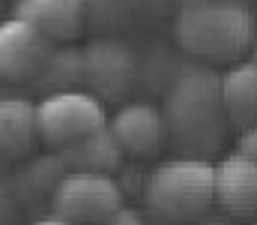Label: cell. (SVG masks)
Listing matches in <instances>:
<instances>
[{
    "label": "cell",
    "mask_w": 257,
    "mask_h": 225,
    "mask_svg": "<svg viewBox=\"0 0 257 225\" xmlns=\"http://www.w3.org/2000/svg\"><path fill=\"white\" fill-rule=\"evenodd\" d=\"M257 21L239 0H194L174 21L177 45L209 63H236L248 54Z\"/></svg>",
    "instance_id": "obj_1"
},
{
    "label": "cell",
    "mask_w": 257,
    "mask_h": 225,
    "mask_svg": "<svg viewBox=\"0 0 257 225\" xmlns=\"http://www.w3.org/2000/svg\"><path fill=\"white\" fill-rule=\"evenodd\" d=\"M144 204L168 225L197 222L215 204V165L197 156L156 165L144 186Z\"/></svg>",
    "instance_id": "obj_2"
},
{
    "label": "cell",
    "mask_w": 257,
    "mask_h": 225,
    "mask_svg": "<svg viewBox=\"0 0 257 225\" xmlns=\"http://www.w3.org/2000/svg\"><path fill=\"white\" fill-rule=\"evenodd\" d=\"M108 126V111L99 96L90 90H57L45 93L36 102V129L39 141L51 150H63Z\"/></svg>",
    "instance_id": "obj_3"
},
{
    "label": "cell",
    "mask_w": 257,
    "mask_h": 225,
    "mask_svg": "<svg viewBox=\"0 0 257 225\" xmlns=\"http://www.w3.org/2000/svg\"><path fill=\"white\" fill-rule=\"evenodd\" d=\"M51 213L78 225H102L111 213L123 207V189L111 174L66 171L63 180L48 195Z\"/></svg>",
    "instance_id": "obj_4"
},
{
    "label": "cell",
    "mask_w": 257,
    "mask_h": 225,
    "mask_svg": "<svg viewBox=\"0 0 257 225\" xmlns=\"http://www.w3.org/2000/svg\"><path fill=\"white\" fill-rule=\"evenodd\" d=\"M165 117L168 129L180 135H203L218 129L224 108L218 93V78L212 75H189L174 84V90L165 99Z\"/></svg>",
    "instance_id": "obj_5"
},
{
    "label": "cell",
    "mask_w": 257,
    "mask_h": 225,
    "mask_svg": "<svg viewBox=\"0 0 257 225\" xmlns=\"http://www.w3.org/2000/svg\"><path fill=\"white\" fill-rule=\"evenodd\" d=\"M51 51H54V42H48L27 21L15 15L0 18V81H9V84L36 81Z\"/></svg>",
    "instance_id": "obj_6"
},
{
    "label": "cell",
    "mask_w": 257,
    "mask_h": 225,
    "mask_svg": "<svg viewBox=\"0 0 257 225\" xmlns=\"http://www.w3.org/2000/svg\"><path fill=\"white\" fill-rule=\"evenodd\" d=\"M135 72H138V57L126 42L96 39L84 48V90H90L102 102L120 99L132 87Z\"/></svg>",
    "instance_id": "obj_7"
},
{
    "label": "cell",
    "mask_w": 257,
    "mask_h": 225,
    "mask_svg": "<svg viewBox=\"0 0 257 225\" xmlns=\"http://www.w3.org/2000/svg\"><path fill=\"white\" fill-rule=\"evenodd\" d=\"M108 129L114 132V138L120 141V147L126 156L135 159H150L168 141V117L159 105L135 99L120 105L114 114H108Z\"/></svg>",
    "instance_id": "obj_8"
},
{
    "label": "cell",
    "mask_w": 257,
    "mask_h": 225,
    "mask_svg": "<svg viewBox=\"0 0 257 225\" xmlns=\"http://www.w3.org/2000/svg\"><path fill=\"white\" fill-rule=\"evenodd\" d=\"M215 204L236 216L254 219L257 216V159L245 153H227L215 162Z\"/></svg>",
    "instance_id": "obj_9"
},
{
    "label": "cell",
    "mask_w": 257,
    "mask_h": 225,
    "mask_svg": "<svg viewBox=\"0 0 257 225\" xmlns=\"http://www.w3.org/2000/svg\"><path fill=\"white\" fill-rule=\"evenodd\" d=\"M12 15L36 27L48 42H72L84 33L87 0H15Z\"/></svg>",
    "instance_id": "obj_10"
},
{
    "label": "cell",
    "mask_w": 257,
    "mask_h": 225,
    "mask_svg": "<svg viewBox=\"0 0 257 225\" xmlns=\"http://www.w3.org/2000/svg\"><path fill=\"white\" fill-rule=\"evenodd\" d=\"M218 93H221V108L224 117L248 129L257 123V60H236L227 66V72L218 78Z\"/></svg>",
    "instance_id": "obj_11"
},
{
    "label": "cell",
    "mask_w": 257,
    "mask_h": 225,
    "mask_svg": "<svg viewBox=\"0 0 257 225\" xmlns=\"http://www.w3.org/2000/svg\"><path fill=\"white\" fill-rule=\"evenodd\" d=\"M39 144L36 102L21 96H0V153L21 159Z\"/></svg>",
    "instance_id": "obj_12"
},
{
    "label": "cell",
    "mask_w": 257,
    "mask_h": 225,
    "mask_svg": "<svg viewBox=\"0 0 257 225\" xmlns=\"http://www.w3.org/2000/svg\"><path fill=\"white\" fill-rule=\"evenodd\" d=\"M57 153L69 171H90V174H111V177L123 165V156H126L108 126L69 144V147L57 150Z\"/></svg>",
    "instance_id": "obj_13"
},
{
    "label": "cell",
    "mask_w": 257,
    "mask_h": 225,
    "mask_svg": "<svg viewBox=\"0 0 257 225\" xmlns=\"http://www.w3.org/2000/svg\"><path fill=\"white\" fill-rule=\"evenodd\" d=\"M36 81H48L51 90H78V84H84V51H72V48H54L42 75Z\"/></svg>",
    "instance_id": "obj_14"
},
{
    "label": "cell",
    "mask_w": 257,
    "mask_h": 225,
    "mask_svg": "<svg viewBox=\"0 0 257 225\" xmlns=\"http://www.w3.org/2000/svg\"><path fill=\"white\" fill-rule=\"evenodd\" d=\"M102 225H147V222H144L141 210H135V207H126V204H123L117 213H111Z\"/></svg>",
    "instance_id": "obj_15"
},
{
    "label": "cell",
    "mask_w": 257,
    "mask_h": 225,
    "mask_svg": "<svg viewBox=\"0 0 257 225\" xmlns=\"http://www.w3.org/2000/svg\"><path fill=\"white\" fill-rule=\"evenodd\" d=\"M236 150H239V153H245V156H251V159H257V123H251L248 129H242V132H239Z\"/></svg>",
    "instance_id": "obj_16"
},
{
    "label": "cell",
    "mask_w": 257,
    "mask_h": 225,
    "mask_svg": "<svg viewBox=\"0 0 257 225\" xmlns=\"http://www.w3.org/2000/svg\"><path fill=\"white\" fill-rule=\"evenodd\" d=\"M15 222V198L9 195L6 186H0V225Z\"/></svg>",
    "instance_id": "obj_17"
},
{
    "label": "cell",
    "mask_w": 257,
    "mask_h": 225,
    "mask_svg": "<svg viewBox=\"0 0 257 225\" xmlns=\"http://www.w3.org/2000/svg\"><path fill=\"white\" fill-rule=\"evenodd\" d=\"M30 225H78V222H69L63 216H57V213H48V216H42V219H36V222Z\"/></svg>",
    "instance_id": "obj_18"
}]
</instances>
